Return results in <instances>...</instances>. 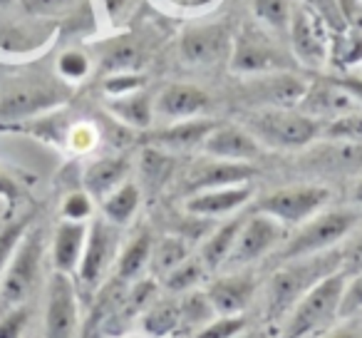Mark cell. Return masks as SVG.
Returning a JSON list of instances; mask_svg holds the SVG:
<instances>
[{
  "label": "cell",
  "instance_id": "29",
  "mask_svg": "<svg viewBox=\"0 0 362 338\" xmlns=\"http://www.w3.org/2000/svg\"><path fill=\"white\" fill-rule=\"evenodd\" d=\"M192 257L189 252V244L184 237H164L154 244L151 249V261H149V271L154 274L156 278H164L174 271L176 266L187 261Z\"/></svg>",
  "mask_w": 362,
  "mask_h": 338
},
{
  "label": "cell",
  "instance_id": "17",
  "mask_svg": "<svg viewBox=\"0 0 362 338\" xmlns=\"http://www.w3.org/2000/svg\"><path fill=\"white\" fill-rule=\"evenodd\" d=\"M216 316H243L256 296V278L251 274L231 271L226 276L211 278L204 286Z\"/></svg>",
  "mask_w": 362,
  "mask_h": 338
},
{
  "label": "cell",
  "instance_id": "46",
  "mask_svg": "<svg viewBox=\"0 0 362 338\" xmlns=\"http://www.w3.org/2000/svg\"><path fill=\"white\" fill-rule=\"evenodd\" d=\"M335 3L342 21H345V28L362 35V0H335Z\"/></svg>",
  "mask_w": 362,
  "mask_h": 338
},
{
  "label": "cell",
  "instance_id": "43",
  "mask_svg": "<svg viewBox=\"0 0 362 338\" xmlns=\"http://www.w3.org/2000/svg\"><path fill=\"white\" fill-rule=\"evenodd\" d=\"M25 232H28V224L25 222L11 224V227H6L3 232H0V276H3L8 261H11L13 254H16L21 239L25 237Z\"/></svg>",
  "mask_w": 362,
  "mask_h": 338
},
{
  "label": "cell",
  "instance_id": "1",
  "mask_svg": "<svg viewBox=\"0 0 362 338\" xmlns=\"http://www.w3.org/2000/svg\"><path fill=\"white\" fill-rule=\"evenodd\" d=\"M347 274L342 269L325 274L313 286L303 291V296L291 306V311L283 316L281 338H305L330 326L335 318H340V303L345 293Z\"/></svg>",
  "mask_w": 362,
  "mask_h": 338
},
{
  "label": "cell",
  "instance_id": "33",
  "mask_svg": "<svg viewBox=\"0 0 362 338\" xmlns=\"http://www.w3.org/2000/svg\"><path fill=\"white\" fill-rule=\"evenodd\" d=\"M50 38V30L45 28H28V26H11L0 28V47L8 52H28L40 47Z\"/></svg>",
  "mask_w": 362,
  "mask_h": 338
},
{
  "label": "cell",
  "instance_id": "7",
  "mask_svg": "<svg viewBox=\"0 0 362 338\" xmlns=\"http://www.w3.org/2000/svg\"><path fill=\"white\" fill-rule=\"evenodd\" d=\"M288 33H291L293 52L303 65L313 67V70L325 67V62L330 60V33H327L325 21L315 13V8H293Z\"/></svg>",
  "mask_w": 362,
  "mask_h": 338
},
{
  "label": "cell",
  "instance_id": "39",
  "mask_svg": "<svg viewBox=\"0 0 362 338\" xmlns=\"http://www.w3.org/2000/svg\"><path fill=\"white\" fill-rule=\"evenodd\" d=\"M92 217V197L87 192H72L62 202V219L65 222H82Z\"/></svg>",
  "mask_w": 362,
  "mask_h": 338
},
{
  "label": "cell",
  "instance_id": "40",
  "mask_svg": "<svg viewBox=\"0 0 362 338\" xmlns=\"http://www.w3.org/2000/svg\"><path fill=\"white\" fill-rule=\"evenodd\" d=\"M362 311V271L350 274L340 303V318H352Z\"/></svg>",
  "mask_w": 362,
  "mask_h": 338
},
{
  "label": "cell",
  "instance_id": "2",
  "mask_svg": "<svg viewBox=\"0 0 362 338\" xmlns=\"http://www.w3.org/2000/svg\"><path fill=\"white\" fill-rule=\"evenodd\" d=\"M243 127L256 137L261 147L271 150H303L320 137L322 125L303 115L298 107L293 110H251L243 117Z\"/></svg>",
  "mask_w": 362,
  "mask_h": 338
},
{
  "label": "cell",
  "instance_id": "30",
  "mask_svg": "<svg viewBox=\"0 0 362 338\" xmlns=\"http://www.w3.org/2000/svg\"><path fill=\"white\" fill-rule=\"evenodd\" d=\"M216 318L211 301H209L204 288H194L189 293H181L179 298V321L181 328L189 333H199L209 321Z\"/></svg>",
  "mask_w": 362,
  "mask_h": 338
},
{
  "label": "cell",
  "instance_id": "31",
  "mask_svg": "<svg viewBox=\"0 0 362 338\" xmlns=\"http://www.w3.org/2000/svg\"><path fill=\"white\" fill-rule=\"evenodd\" d=\"M209 278V269L204 266V261L199 257H189L187 261L176 266L169 276H164V288L171 296H181V293H189L194 288H202V283Z\"/></svg>",
  "mask_w": 362,
  "mask_h": 338
},
{
  "label": "cell",
  "instance_id": "52",
  "mask_svg": "<svg viewBox=\"0 0 362 338\" xmlns=\"http://www.w3.org/2000/svg\"><path fill=\"white\" fill-rule=\"evenodd\" d=\"M8 3H13V0H0V6H8Z\"/></svg>",
  "mask_w": 362,
  "mask_h": 338
},
{
  "label": "cell",
  "instance_id": "45",
  "mask_svg": "<svg viewBox=\"0 0 362 338\" xmlns=\"http://www.w3.org/2000/svg\"><path fill=\"white\" fill-rule=\"evenodd\" d=\"M80 0H23V6L37 16H57V13H70L77 8Z\"/></svg>",
  "mask_w": 362,
  "mask_h": 338
},
{
  "label": "cell",
  "instance_id": "32",
  "mask_svg": "<svg viewBox=\"0 0 362 338\" xmlns=\"http://www.w3.org/2000/svg\"><path fill=\"white\" fill-rule=\"evenodd\" d=\"M174 157L169 152L159 150V147H146L141 152V159H139V172L141 179L149 189H161L166 182H169L171 172H174Z\"/></svg>",
  "mask_w": 362,
  "mask_h": 338
},
{
  "label": "cell",
  "instance_id": "34",
  "mask_svg": "<svg viewBox=\"0 0 362 338\" xmlns=\"http://www.w3.org/2000/svg\"><path fill=\"white\" fill-rule=\"evenodd\" d=\"M320 137H325L327 142H342V145H360L362 147V110L350 112L345 117L322 125Z\"/></svg>",
  "mask_w": 362,
  "mask_h": 338
},
{
  "label": "cell",
  "instance_id": "22",
  "mask_svg": "<svg viewBox=\"0 0 362 338\" xmlns=\"http://www.w3.org/2000/svg\"><path fill=\"white\" fill-rule=\"evenodd\" d=\"M214 127H216V122L199 117V120L174 122L171 127L151 132L146 140H149V147H159L164 152H184L192 150V147H202Z\"/></svg>",
  "mask_w": 362,
  "mask_h": 338
},
{
  "label": "cell",
  "instance_id": "28",
  "mask_svg": "<svg viewBox=\"0 0 362 338\" xmlns=\"http://www.w3.org/2000/svg\"><path fill=\"white\" fill-rule=\"evenodd\" d=\"M141 204V189L139 184L127 179L122 187H117L112 194H107L102 199V219H107L115 227H124L134 219V214L139 212Z\"/></svg>",
  "mask_w": 362,
  "mask_h": 338
},
{
  "label": "cell",
  "instance_id": "53",
  "mask_svg": "<svg viewBox=\"0 0 362 338\" xmlns=\"http://www.w3.org/2000/svg\"><path fill=\"white\" fill-rule=\"evenodd\" d=\"M124 338H146V336H124Z\"/></svg>",
  "mask_w": 362,
  "mask_h": 338
},
{
  "label": "cell",
  "instance_id": "27",
  "mask_svg": "<svg viewBox=\"0 0 362 338\" xmlns=\"http://www.w3.org/2000/svg\"><path fill=\"white\" fill-rule=\"evenodd\" d=\"M110 112L122 125L134 127V130H149L154 120V97L144 90L124 97H112Z\"/></svg>",
  "mask_w": 362,
  "mask_h": 338
},
{
  "label": "cell",
  "instance_id": "13",
  "mask_svg": "<svg viewBox=\"0 0 362 338\" xmlns=\"http://www.w3.org/2000/svg\"><path fill=\"white\" fill-rule=\"evenodd\" d=\"M308 90V82L300 80L298 75L281 70V72H268V75H256L246 85L248 100L256 105V110H293L300 105L303 95Z\"/></svg>",
  "mask_w": 362,
  "mask_h": 338
},
{
  "label": "cell",
  "instance_id": "41",
  "mask_svg": "<svg viewBox=\"0 0 362 338\" xmlns=\"http://www.w3.org/2000/svg\"><path fill=\"white\" fill-rule=\"evenodd\" d=\"M30 321V308H11V311L0 313V338H23Z\"/></svg>",
  "mask_w": 362,
  "mask_h": 338
},
{
  "label": "cell",
  "instance_id": "15",
  "mask_svg": "<svg viewBox=\"0 0 362 338\" xmlns=\"http://www.w3.org/2000/svg\"><path fill=\"white\" fill-rule=\"evenodd\" d=\"M231 70L238 75H268V72H281V55L276 45L268 40L263 33L246 30L233 40L231 47Z\"/></svg>",
  "mask_w": 362,
  "mask_h": 338
},
{
  "label": "cell",
  "instance_id": "5",
  "mask_svg": "<svg viewBox=\"0 0 362 338\" xmlns=\"http://www.w3.org/2000/svg\"><path fill=\"white\" fill-rule=\"evenodd\" d=\"M330 202V189L320 184H293L271 192L258 202V212L276 219L283 227H300L315 214L325 212Z\"/></svg>",
  "mask_w": 362,
  "mask_h": 338
},
{
  "label": "cell",
  "instance_id": "50",
  "mask_svg": "<svg viewBox=\"0 0 362 338\" xmlns=\"http://www.w3.org/2000/svg\"><path fill=\"white\" fill-rule=\"evenodd\" d=\"M352 204L362 209V179L355 184V189H352Z\"/></svg>",
  "mask_w": 362,
  "mask_h": 338
},
{
  "label": "cell",
  "instance_id": "44",
  "mask_svg": "<svg viewBox=\"0 0 362 338\" xmlns=\"http://www.w3.org/2000/svg\"><path fill=\"white\" fill-rule=\"evenodd\" d=\"M57 70H60V75L65 77V80H82V77H87V72H90V60H87L85 52L67 50V52H62L60 60H57Z\"/></svg>",
  "mask_w": 362,
  "mask_h": 338
},
{
  "label": "cell",
  "instance_id": "49",
  "mask_svg": "<svg viewBox=\"0 0 362 338\" xmlns=\"http://www.w3.org/2000/svg\"><path fill=\"white\" fill-rule=\"evenodd\" d=\"M325 338H362V333H357L355 328H350V326H342V328H335V331H330Z\"/></svg>",
  "mask_w": 362,
  "mask_h": 338
},
{
  "label": "cell",
  "instance_id": "12",
  "mask_svg": "<svg viewBox=\"0 0 362 338\" xmlns=\"http://www.w3.org/2000/svg\"><path fill=\"white\" fill-rule=\"evenodd\" d=\"M330 271H317V261L310 259H298L291 266L281 269V271L273 274L271 286H268V308H271V316L281 318L291 311V306L303 296L308 286L317 281L320 276H325Z\"/></svg>",
  "mask_w": 362,
  "mask_h": 338
},
{
  "label": "cell",
  "instance_id": "20",
  "mask_svg": "<svg viewBox=\"0 0 362 338\" xmlns=\"http://www.w3.org/2000/svg\"><path fill=\"white\" fill-rule=\"evenodd\" d=\"M253 169L251 164H236V162H221V159H209L199 162L187 177L189 194L206 192V189L218 187H236V184H251Z\"/></svg>",
  "mask_w": 362,
  "mask_h": 338
},
{
  "label": "cell",
  "instance_id": "48",
  "mask_svg": "<svg viewBox=\"0 0 362 338\" xmlns=\"http://www.w3.org/2000/svg\"><path fill=\"white\" fill-rule=\"evenodd\" d=\"M95 130L92 127H87V125H80V127H75L72 130V137H70V142H72V147H75L77 152H87V150H92L95 147Z\"/></svg>",
  "mask_w": 362,
  "mask_h": 338
},
{
  "label": "cell",
  "instance_id": "19",
  "mask_svg": "<svg viewBox=\"0 0 362 338\" xmlns=\"http://www.w3.org/2000/svg\"><path fill=\"white\" fill-rule=\"evenodd\" d=\"M253 197L251 184H236V187H218V189H206V192L189 194L187 214L199 219H216V217H228L236 209H241L243 204H248Z\"/></svg>",
  "mask_w": 362,
  "mask_h": 338
},
{
  "label": "cell",
  "instance_id": "11",
  "mask_svg": "<svg viewBox=\"0 0 362 338\" xmlns=\"http://www.w3.org/2000/svg\"><path fill=\"white\" fill-rule=\"evenodd\" d=\"M233 38L223 26H194L179 38V55L187 65L211 67L231 57Z\"/></svg>",
  "mask_w": 362,
  "mask_h": 338
},
{
  "label": "cell",
  "instance_id": "9",
  "mask_svg": "<svg viewBox=\"0 0 362 338\" xmlns=\"http://www.w3.org/2000/svg\"><path fill=\"white\" fill-rule=\"evenodd\" d=\"M80 331V296L72 276L52 274L47 281L45 338H77Z\"/></svg>",
  "mask_w": 362,
  "mask_h": 338
},
{
  "label": "cell",
  "instance_id": "4",
  "mask_svg": "<svg viewBox=\"0 0 362 338\" xmlns=\"http://www.w3.org/2000/svg\"><path fill=\"white\" fill-rule=\"evenodd\" d=\"M42 257H45V242L42 232H25L16 254L8 261L6 271L0 276V313L11 308L28 306L33 291L37 288L42 276Z\"/></svg>",
  "mask_w": 362,
  "mask_h": 338
},
{
  "label": "cell",
  "instance_id": "18",
  "mask_svg": "<svg viewBox=\"0 0 362 338\" xmlns=\"http://www.w3.org/2000/svg\"><path fill=\"white\" fill-rule=\"evenodd\" d=\"M211 107V97L197 85L176 82L169 85L154 97V117H164L171 122L199 120V115Z\"/></svg>",
  "mask_w": 362,
  "mask_h": 338
},
{
  "label": "cell",
  "instance_id": "23",
  "mask_svg": "<svg viewBox=\"0 0 362 338\" xmlns=\"http://www.w3.org/2000/svg\"><path fill=\"white\" fill-rule=\"evenodd\" d=\"M127 174H129L127 157H102L85 169V192L102 202L107 194H112L127 182Z\"/></svg>",
  "mask_w": 362,
  "mask_h": 338
},
{
  "label": "cell",
  "instance_id": "37",
  "mask_svg": "<svg viewBox=\"0 0 362 338\" xmlns=\"http://www.w3.org/2000/svg\"><path fill=\"white\" fill-rule=\"evenodd\" d=\"M293 6L291 0H256V16L276 30H288Z\"/></svg>",
  "mask_w": 362,
  "mask_h": 338
},
{
  "label": "cell",
  "instance_id": "51",
  "mask_svg": "<svg viewBox=\"0 0 362 338\" xmlns=\"http://www.w3.org/2000/svg\"><path fill=\"white\" fill-rule=\"evenodd\" d=\"M236 338H266L263 333H253V331H243L241 336H236Z\"/></svg>",
  "mask_w": 362,
  "mask_h": 338
},
{
  "label": "cell",
  "instance_id": "24",
  "mask_svg": "<svg viewBox=\"0 0 362 338\" xmlns=\"http://www.w3.org/2000/svg\"><path fill=\"white\" fill-rule=\"evenodd\" d=\"M151 249H154V239L149 232H139L129 239V244L119 249V257L115 264V278L117 281H136L144 271H149L151 261Z\"/></svg>",
  "mask_w": 362,
  "mask_h": 338
},
{
  "label": "cell",
  "instance_id": "42",
  "mask_svg": "<svg viewBox=\"0 0 362 338\" xmlns=\"http://www.w3.org/2000/svg\"><path fill=\"white\" fill-rule=\"evenodd\" d=\"M144 82L146 80L139 72H117V75H110L105 80V92L112 97H124L132 95V92H139Z\"/></svg>",
  "mask_w": 362,
  "mask_h": 338
},
{
  "label": "cell",
  "instance_id": "38",
  "mask_svg": "<svg viewBox=\"0 0 362 338\" xmlns=\"http://www.w3.org/2000/svg\"><path fill=\"white\" fill-rule=\"evenodd\" d=\"M246 331V318L243 316H216L209 321L194 338H236Z\"/></svg>",
  "mask_w": 362,
  "mask_h": 338
},
{
  "label": "cell",
  "instance_id": "36",
  "mask_svg": "<svg viewBox=\"0 0 362 338\" xmlns=\"http://www.w3.org/2000/svg\"><path fill=\"white\" fill-rule=\"evenodd\" d=\"M330 60H335L340 67L357 65L362 60V35L350 28L335 33V38H330Z\"/></svg>",
  "mask_w": 362,
  "mask_h": 338
},
{
  "label": "cell",
  "instance_id": "21",
  "mask_svg": "<svg viewBox=\"0 0 362 338\" xmlns=\"http://www.w3.org/2000/svg\"><path fill=\"white\" fill-rule=\"evenodd\" d=\"M87 227L90 224L62 222L55 229V237H52V266H55L57 274H67V276L77 274L87 242Z\"/></svg>",
  "mask_w": 362,
  "mask_h": 338
},
{
  "label": "cell",
  "instance_id": "47",
  "mask_svg": "<svg viewBox=\"0 0 362 338\" xmlns=\"http://www.w3.org/2000/svg\"><path fill=\"white\" fill-rule=\"evenodd\" d=\"M342 271L350 276V274H357L362 271V232L357 234L355 239H352V244L347 247L345 252V261H342Z\"/></svg>",
  "mask_w": 362,
  "mask_h": 338
},
{
  "label": "cell",
  "instance_id": "8",
  "mask_svg": "<svg viewBox=\"0 0 362 338\" xmlns=\"http://www.w3.org/2000/svg\"><path fill=\"white\" fill-rule=\"evenodd\" d=\"M286 239H288V229L283 224H278L276 219L266 217V214L256 212L253 217L243 219V227L238 232V239L233 244V252L228 257L226 266H231L233 271L241 266H248V264L271 254L273 249L283 247Z\"/></svg>",
  "mask_w": 362,
  "mask_h": 338
},
{
  "label": "cell",
  "instance_id": "35",
  "mask_svg": "<svg viewBox=\"0 0 362 338\" xmlns=\"http://www.w3.org/2000/svg\"><path fill=\"white\" fill-rule=\"evenodd\" d=\"M141 65V50L134 43H115L110 50L102 55V67L112 75L117 72H136V67Z\"/></svg>",
  "mask_w": 362,
  "mask_h": 338
},
{
  "label": "cell",
  "instance_id": "25",
  "mask_svg": "<svg viewBox=\"0 0 362 338\" xmlns=\"http://www.w3.org/2000/svg\"><path fill=\"white\" fill-rule=\"evenodd\" d=\"M241 227H243V219H228V222H223L221 227H216L204 239L197 257L202 259L209 271H218V269H223L228 264V257H231Z\"/></svg>",
  "mask_w": 362,
  "mask_h": 338
},
{
  "label": "cell",
  "instance_id": "16",
  "mask_svg": "<svg viewBox=\"0 0 362 338\" xmlns=\"http://www.w3.org/2000/svg\"><path fill=\"white\" fill-rule=\"evenodd\" d=\"M202 147L211 159L236 162V164H251L263 154V147L243 125H216Z\"/></svg>",
  "mask_w": 362,
  "mask_h": 338
},
{
  "label": "cell",
  "instance_id": "14",
  "mask_svg": "<svg viewBox=\"0 0 362 338\" xmlns=\"http://www.w3.org/2000/svg\"><path fill=\"white\" fill-rule=\"evenodd\" d=\"M298 110L303 115H308L310 120L327 125V122L337 120V117H345L350 112L362 110V105L340 85L337 80H317L313 85H308L305 95H303Z\"/></svg>",
  "mask_w": 362,
  "mask_h": 338
},
{
  "label": "cell",
  "instance_id": "3",
  "mask_svg": "<svg viewBox=\"0 0 362 338\" xmlns=\"http://www.w3.org/2000/svg\"><path fill=\"white\" fill-rule=\"evenodd\" d=\"M360 209H330V212L315 214L283 242L281 259L298 261V259L317 257V254L327 252L330 247L350 237L360 224Z\"/></svg>",
  "mask_w": 362,
  "mask_h": 338
},
{
  "label": "cell",
  "instance_id": "6",
  "mask_svg": "<svg viewBox=\"0 0 362 338\" xmlns=\"http://www.w3.org/2000/svg\"><path fill=\"white\" fill-rule=\"evenodd\" d=\"M119 249V227L110 224L107 219L90 222L85 252H82L80 266H77V278L90 288L100 286L107 274L115 271Z\"/></svg>",
  "mask_w": 362,
  "mask_h": 338
},
{
  "label": "cell",
  "instance_id": "10",
  "mask_svg": "<svg viewBox=\"0 0 362 338\" xmlns=\"http://www.w3.org/2000/svg\"><path fill=\"white\" fill-rule=\"evenodd\" d=\"M65 90L45 80H21L11 85L0 97V120L16 122L33 117L42 110L60 105L65 100Z\"/></svg>",
  "mask_w": 362,
  "mask_h": 338
},
{
  "label": "cell",
  "instance_id": "26",
  "mask_svg": "<svg viewBox=\"0 0 362 338\" xmlns=\"http://www.w3.org/2000/svg\"><path fill=\"white\" fill-rule=\"evenodd\" d=\"M141 328L146 338H174V333L181 328L179 298H154L141 316Z\"/></svg>",
  "mask_w": 362,
  "mask_h": 338
}]
</instances>
